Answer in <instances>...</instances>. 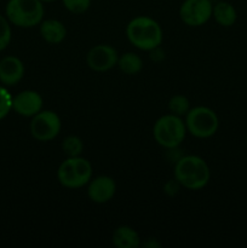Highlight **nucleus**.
<instances>
[{"label": "nucleus", "instance_id": "obj_14", "mask_svg": "<svg viewBox=\"0 0 247 248\" xmlns=\"http://www.w3.org/2000/svg\"><path fill=\"white\" fill-rule=\"evenodd\" d=\"M113 244L118 248H137L140 246V237L133 228L120 225L113 232Z\"/></svg>", "mask_w": 247, "mask_h": 248}, {"label": "nucleus", "instance_id": "obj_13", "mask_svg": "<svg viewBox=\"0 0 247 248\" xmlns=\"http://www.w3.org/2000/svg\"><path fill=\"white\" fill-rule=\"evenodd\" d=\"M40 35L46 43L60 44L67 36V28L58 19H46L40 23Z\"/></svg>", "mask_w": 247, "mask_h": 248}, {"label": "nucleus", "instance_id": "obj_16", "mask_svg": "<svg viewBox=\"0 0 247 248\" xmlns=\"http://www.w3.org/2000/svg\"><path fill=\"white\" fill-rule=\"evenodd\" d=\"M119 69L127 75H136L143 69V60L140 56L133 52H126L119 56L118 64Z\"/></svg>", "mask_w": 247, "mask_h": 248}, {"label": "nucleus", "instance_id": "obj_22", "mask_svg": "<svg viewBox=\"0 0 247 248\" xmlns=\"http://www.w3.org/2000/svg\"><path fill=\"white\" fill-rule=\"evenodd\" d=\"M43 2H52V1H56V0H41Z\"/></svg>", "mask_w": 247, "mask_h": 248}, {"label": "nucleus", "instance_id": "obj_2", "mask_svg": "<svg viewBox=\"0 0 247 248\" xmlns=\"http://www.w3.org/2000/svg\"><path fill=\"white\" fill-rule=\"evenodd\" d=\"M128 41L143 51L156 50L162 43L161 26L148 16L135 17L126 27Z\"/></svg>", "mask_w": 247, "mask_h": 248}, {"label": "nucleus", "instance_id": "obj_20", "mask_svg": "<svg viewBox=\"0 0 247 248\" xmlns=\"http://www.w3.org/2000/svg\"><path fill=\"white\" fill-rule=\"evenodd\" d=\"M65 9L72 14H84L91 6V0H62Z\"/></svg>", "mask_w": 247, "mask_h": 248}, {"label": "nucleus", "instance_id": "obj_7", "mask_svg": "<svg viewBox=\"0 0 247 248\" xmlns=\"http://www.w3.org/2000/svg\"><path fill=\"white\" fill-rule=\"evenodd\" d=\"M62 123L57 113L52 110H41L31 118V133L39 142H50L61 132Z\"/></svg>", "mask_w": 247, "mask_h": 248}, {"label": "nucleus", "instance_id": "obj_15", "mask_svg": "<svg viewBox=\"0 0 247 248\" xmlns=\"http://www.w3.org/2000/svg\"><path fill=\"white\" fill-rule=\"evenodd\" d=\"M212 16L219 26L232 27L236 22L237 14L235 7L227 1H219L213 6Z\"/></svg>", "mask_w": 247, "mask_h": 248}, {"label": "nucleus", "instance_id": "obj_17", "mask_svg": "<svg viewBox=\"0 0 247 248\" xmlns=\"http://www.w3.org/2000/svg\"><path fill=\"white\" fill-rule=\"evenodd\" d=\"M62 150L67 155V157L81 156L84 152V142L77 136L70 135L65 137L62 142Z\"/></svg>", "mask_w": 247, "mask_h": 248}, {"label": "nucleus", "instance_id": "obj_12", "mask_svg": "<svg viewBox=\"0 0 247 248\" xmlns=\"http://www.w3.org/2000/svg\"><path fill=\"white\" fill-rule=\"evenodd\" d=\"M24 75V64L15 56H6L0 61V81L5 86H15Z\"/></svg>", "mask_w": 247, "mask_h": 248}, {"label": "nucleus", "instance_id": "obj_11", "mask_svg": "<svg viewBox=\"0 0 247 248\" xmlns=\"http://www.w3.org/2000/svg\"><path fill=\"white\" fill-rule=\"evenodd\" d=\"M87 186V195L94 203L109 202L116 193L115 181L109 176L92 178Z\"/></svg>", "mask_w": 247, "mask_h": 248}, {"label": "nucleus", "instance_id": "obj_5", "mask_svg": "<svg viewBox=\"0 0 247 248\" xmlns=\"http://www.w3.org/2000/svg\"><path fill=\"white\" fill-rule=\"evenodd\" d=\"M57 178L64 188H82L92 179V165L85 157H67L58 167Z\"/></svg>", "mask_w": 247, "mask_h": 248}, {"label": "nucleus", "instance_id": "obj_9", "mask_svg": "<svg viewBox=\"0 0 247 248\" xmlns=\"http://www.w3.org/2000/svg\"><path fill=\"white\" fill-rule=\"evenodd\" d=\"M119 53L113 46L99 44L90 48L86 55V63L92 70L98 73L108 72L118 64Z\"/></svg>", "mask_w": 247, "mask_h": 248}, {"label": "nucleus", "instance_id": "obj_10", "mask_svg": "<svg viewBox=\"0 0 247 248\" xmlns=\"http://www.w3.org/2000/svg\"><path fill=\"white\" fill-rule=\"evenodd\" d=\"M43 97L33 90H26L12 97V109L18 115L24 118H33L43 110Z\"/></svg>", "mask_w": 247, "mask_h": 248}, {"label": "nucleus", "instance_id": "obj_6", "mask_svg": "<svg viewBox=\"0 0 247 248\" xmlns=\"http://www.w3.org/2000/svg\"><path fill=\"white\" fill-rule=\"evenodd\" d=\"M186 131L196 138H210L218 131L219 119L217 114L207 107L190 108L185 115Z\"/></svg>", "mask_w": 247, "mask_h": 248}, {"label": "nucleus", "instance_id": "obj_4", "mask_svg": "<svg viewBox=\"0 0 247 248\" xmlns=\"http://www.w3.org/2000/svg\"><path fill=\"white\" fill-rule=\"evenodd\" d=\"M186 126L181 116L167 114L157 119L153 127V136L159 145L166 149H176L183 143Z\"/></svg>", "mask_w": 247, "mask_h": 248}, {"label": "nucleus", "instance_id": "obj_1", "mask_svg": "<svg viewBox=\"0 0 247 248\" xmlns=\"http://www.w3.org/2000/svg\"><path fill=\"white\" fill-rule=\"evenodd\" d=\"M174 179L183 188L200 190L211 179V170L207 162L196 155H186L177 160L174 166Z\"/></svg>", "mask_w": 247, "mask_h": 248}, {"label": "nucleus", "instance_id": "obj_19", "mask_svg": "<svg viewBox=\"0 0 247 248\" xmlns=\"http://www.w3.org/2000/svg\"><path fill=\"white\" fill-rule=\"evenodd\" d=\"M11 41V27L6 17L0 15V51L5 50Z\"/></svg>", "mask_w": 247, "mask_h": 248}, {"label": "nucleus", "instance_id": "obj_18", "mask_svg": "<svg viewBox=\"0 0 247 248\" xmlns=\"http://www.w3.org/2000/svg\"><path fill=\"white\" fill-rule=\"evenodd\" d=\"M169 110L177 116H185L190 110V102L183 94H176L169 101Z\"/></svg>", "mask_w": 247, "mask_h": 248}, {"label": "nucleus", "instance_id": "obj_21", "mask_svg": "<svg viewBox=\"0 0 247 248\" xmlns=\"http://www.w3.org/2000/svg\"><path fill=\"white\" fill-rule=\"evenodd\" d=\"M12 109V96L4 86H0V120L7 116Z\"/></svg>", "mask_w": 247, "mask_h": 248}, {"label": "nucleus", "instance_id": "obj_23", "mask_svg": "<svg viewBox=\"0 0 247 248\" xmlns=\"http://www.w3.org/2000/svg\"><path fill=\"white\" fill-rule=\"evenodd\" d=\"M246 140H247V138H246Z\"/></svg>", "mask_w": 247, "mask_h": 248}, {"label": "nucleus", "instance_id": "obj_8", "mask_svg": "<svg viewBox=\"0 0 247 248\" xmlns=\"http://www.w3.org/2000/svg\"><path fill=\"white\" fill-rule=\"evenodd\" d=\"M211 0H184L179 9V17L189 27L203 26L212 16Z\"/></svg>", "mask_w": 247, "mask_h": 248}, {"label": "nucleus", "instance_id": "obj_3", "mask_svg": "<svg viewBox=\"0 0 247 248\" xmlns=\"http://www.w3.org/2000/svg\"><path fill=\"white\" fill-rule=\"evenodd\" d=\"M6 18L19 28H33L44 18V5L41 0H9L6 5Z\"/></svg>", "mask_w": 247, "mask_h": 248}]
</instances>
